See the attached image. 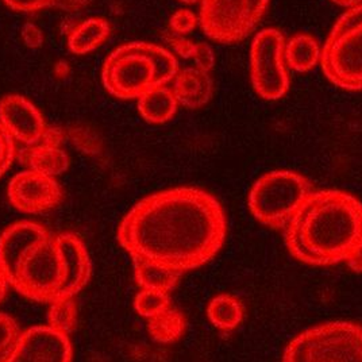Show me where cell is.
<instances>
[{
	"label": "cell",
	"mask_w": 362,
	"mask_h": 362,
	"mask_svg": "<svg viewBox=\"0 0 362 362\" xmlns=\"http://www.w3.org/2000/svg\"><path fill=\"white\" fill-rule=\"evenodd\" d=\"M133 264L136 283L142 289H153L169 293L177 286L182 276L179 272L168 269L165 267L141 258H133Z\"/></svg>",
	"instance_id": "18"
},
{
	"label": "cell",
	"mask_w": 362,
	"mask_h": 362,
	"mask_svg": "<svg viewBox=\"0 0 362 362\" xmlns=\"http://www.w3.org/2000/svg\"><path fill=\"white\" fill-rule=\"evenodd\" d=\"M19 338V327L16 320L0 313V362L8 356Z\"/></svg>",
	"instance_id": "26"
},
{
	"label": "cell",
	"mask_w": 362,
	"mask_h": 362,
	"mask_svg": "<svg viewBox=\"0 0 362 362\" xmlns=\"http://www.w3.org/2000/svg\"><path fill=\"white\" fill-rule=\"evenodd\" d=\"M170 305L168 293L160 292V291H153V289H142L136 296L134 300V307L136 313L141 317H154L164 311Z\"/></svg>",
	"instance_id": "24"
},
{
	"label": "cell",
	"mask_w": 362,
	"mask_h": 362,
	"mask_svg": "<svg viewBox=\"0 0 362 362\" xmlns=\"http://www.w3.org/2000/svg\"><path fill=\"white\" fill-rule=\"evenodd\" d=\"M179 103L173 90L166 86L149 90L138 99V111L144 121L151 124H163L170 121Z\"/></svg>",
	"instance_id": "16"
},
{
	"label": "cell",
	"mask_w": 362,
	"mask_h": 362,
	"mask_svg": "<svg viewBox=\"0 0 362 362\" xmlns=\"http://www.w3.org/2000/svg\"><path fill=\"white\" fill-rule=\"evenodd\" d=\"M54 74L57 75V77H66L69 74V65L65 62V61H59L54 66Z\"/></svg>",
	"instance_id": "32"
},
{
	"label": "cell",
	"mask_w": 362,
	"mask_h": 362,
	"mask_svg": "<svg viewBox=\"0 0 362 362\" xmlns=\"http://www.w3.org/2000/svg\"><path fill=\"white\" fill-rule=\"evenodd\" d=\"M21 35H22L23 44L30 49H38L44 44V33L37 25L31 22L23 25Z\"/></svg>",
	"instance_id": "29"
},
{
	"label": "cell",
	"mask_w": 362,
	"mask_h": 362,
	"mask_svg": "<svg viewBox=\"0 0 362 362\" xmlns=\"http://www.w3.org/2000/svg\"><path fill=\"white\" fill-rule=\"evenodd\" d=\"M187 320L179 310L172 304L160 314L149 317L148 330L154 341L160 344H172L180 339L185 332Z\"/></svg>",
	"instance_id": "20"
},
{
	"label": "cell",
	"mask_w": 362,
	"mask_h": 362,
	"mask_svg": "<svg viewBox=\"0 0 362 362\" xmlns=\"http://www.w3.org/2000/svg\"><path fill=\"white\" fill-rule=\"evenodd\" d=\"M11 10L19 13H35L45 8H57L75 13L86 7L90 0H3Z\"/></svg>",
	"instance_id": "22"
},
{
	"label": "cell",
	"mask_w": 362,
	"mask_h": 362,
	"mask_svg": "<svg viewBox=\"0 0 362 362\" xmlns=\"http://www.w3.org/2000/svg\"><path fill=\"white\" fill-rule=\"evenodd\" d=\"M283 362H362V326L342 320L314 326L288 344Z\"/></svg>",
	"instance_id": "6"
},
{
	"label": "cell",
	"mask_w": 362,
	"mask_h": 362,
	"mask_svg": "<svg viewBox=\"0 0 362 362\" xmlns=\"http://www.w3.org/2000/svg\"><path fill=\"white\" fill-rule=\"evenodd\" d=\"M0 124L14 141L26 146L40 144L47 129L41 111L22 95L0 99Z\"/></svg>",
	"instance_id": "12"
},
{
	"label": "cell",
	"mask_w": 362,
	"mask_h": 362,
	"mask_svg": "<svg viewBox=\"0 0 362 362\" xmlns=\"http://www.w3.org/2000/svg\"><path fill=\"white\" fill-rule=\"evenodd\" d=\"M16 156V141L0 124V177L13 165Z\"/></svg>",
	"instance_id": "28"
},
{
	"label": "cell",
	"mask_w": 362,
	"mask_h": 362,
	"mask_svg": "<svg viewBox=\"0 0 362 362\" xmlns=\"http://www.w3.org/2000/svg\"><path fill=\"white\" fill-rule=\"evenodd\" d=\"M3 362H72V345L66 334L35 326L19 335Z\"/></svg>",
	"instance_id": "11"
},
{
	"label": "cell",
	"mask_w": 362,
	"mask_h": 362,
	"mask_svg": "<svg viewBox=\"0 0 362 362\" xmlns=\"http://www.w3.org/2000/svg\"><path fill=\"white\" fill-rule=\"evenodd\" d=\"M286 40L277 29L259 31L250 47V78L257 95L265 100H279L289 90L284 65Z\"/></svg>",
	"instance_id": "9"
},
{
	"label": "cell",
	"mask_w": 362,
	"mask_h": 362,
	"mask_svg": "<svg viewBox=\"0 0 362 362\" xmlns=\"http://www.w3.org/2000/svg\"><path fill=\"white\" fill-rule=\"evenodd\" d=\"M173 93L179 106L197 110L211 100L214 81L209 72L197 68H185L175 76Z\"/></svg>",
	"instance_id": "13"
},
{
	"label": "cell",
	"mask_w": 362,
	"mask_h": 362,
	"mask_svg": "<svg viewBox=\"0 0 362 362\" xmlns=\"http://www.w3.org/2000/svg\"><path fill=\"white\" fill-rule=\"evenodd\" d=\"M332 1L334 4L344 7V8H353L362 3V0H332Z\"/></svg>",
	"instance_id": "33"
},
{
	"label": "cell",
	"mask_w": 362,
	"mask_h": 362,
	"mask_svg": "<svg viewBox=\"0 0 362 362\" xmlns=\"http://www.w3.org/2000/svg\"><path fill=\"white\" fill-rule=\"evenodd\" d=\"M207 317L216 329L233 332L241 325L245 308L238 298L230 293H222L215 296L209 304Z\"/></svg>",
	"instance_id": "19"
},
{
	"label": "cell",
	"mask_w": 362,
	"mask_h": 362,
	"mask_svg": "<svg viewBox=\"0 0 362 362\" xmlns=\"http://www.w3.org/2000/svg\"><path fill=\"white\" fill-rule=\"evenodd\" d=\"M179 72L173 53L148 42L117 47L103 64L102 81L110 95L118 99H139L149 90L165 87Z\"/></svg>",
	"instance_id": "4"
},
{
	"label": "cell",
	"mask_w": 362,
	"mask_h": 362,
	"mask_svg": "<svg viewBox=\"0 0 362 362\" xmlns=\"http://www.w3.org/2000/svg\"><path fill=\"white\" fill-rule=\"evenodd\" d=\"M179 1L184 3V4H195L199 0H179Z\"/></svg>",
	"instance_id": "34"
},
{
	"label": "cell",
	"mask_w": 362,
	"mask_h": 362,
	"mask_svg": "<svg viewBox=\"0 0 362 362\" xmlns=\"http://www.w3.org/2000/svg\"><path fill=\"white\" fill-rule=\"evenodd\" d=\"M320 62L334 86L362 90V3L335 22L322 49Z\"/></svg>",
	"instance_id": "7"
},
{
	"label": "cell",
	"mask_w": 362,
	"mask_h": 362,
	"mask_svg": "<svg viewBox=\"0 0 362 362\" xmlns=\"http://www.w3.org/2000/svg\"><path fill=\"white\" fill-rule=\"evenodd\" d=\"M111 25L105 18H88L78 23L68 35L71 53L83 56L103 45L111 35Z\"/></svg>",
	"instance_id": "15"
},
{
	"label": "cell",
	"mask_w": 362,
	"mask_h": 362,
	"mask_svg": "<svg viewBox=\"0 0 362 362\" xmlns=\"http://www.w3.org/2000/svg\"><path fill=\"white\" fill-rule=\"evenodd\" d=\"M271 0H202L199 25L218 44L246 38L265 14Z\"/></svg>",
	"instance_id": "8"
},
{
	"label": "cell",
	"mask_w": 362,
	"mask_h": 362,
	"mask_svg": "<svg viewBox=\"0 0 362 362\" xmlns=\"http://www.w3.org/2000/svg\"><path fill=\"white\" fill-rule=\"evenodd\" d=\"M7 195L18 211L41 214L60 204L62 189L54 177L29 169L11 179Z\"/></svg>",
	"instance_id": "10"
},
{
	"label": "cell",
	"mask_w": 362,
	"mask_h": 362,
	"mask_svg": "<svg viewBox=\"0 0 362 362\" xmlns=\"http://www.w3.org/2000/svg\"><path fill=\"white\" fill-rule=\"evenodd\" d=\"M47 322L52 329L62 334L74 332L77 322V305L74 299H59L50 303Z\"/></svg>",
	"instance_id": "23"
},
{
	"label": "cell",
	"mask_w": 362,
	"mask_h": 362,
	"mask_svg": "<svg viewBox=\"0 0 362 362\" xmlns=\"http://www.w3.org/2000/svg\"><path fill=\"white\" fill-rule=\"evenodd\" d=\"M314 192L311 181L292 170H272L253 184L247 204L257 221L273 230H284Z\"/></svg>",
	"instance_id": "5"
},
{
	"label": "cell",
	"mask_w": 362,
	"mask_h": 362,
	"mask_svg": "<svg viewBox=\"0 0 362 362\" xmlns=\"http://www.w3.org/2000/svg\"><path fill=\"white\" fill-rule=\"evenodd\" d=\"M8 286H10V280H8V277H7L4 271L0 268V303L3 302L4 298H6Z\"/></svg>",
	"instance_id": "31"
},
{
	"label": "cell",
	"mask_w": 362,
	"mask_h": 362,
	"mask_svg": "<svg viewBox=\"0 0 362 362\" xmlns=\"http://www.w3.org/2000/svg\"><path fill=\"white\" fill-rule=\"evenodd\" d=\"M90 256L72 233L52 235L47 230L19 257L10 284L34 302L74 299L90 277Z\"/></svg>",
	"instance_id": "3"
},
{
	"label": "cell",
	"mask_w": 362,
	"mask_h": 362,
	"mask_svg": "<svg viewBox=\"0 0 362 362\" xmlns=\"http://www.w3.org/2000/svg\"><path fill=\"white\" fill-rule=\"evenodd\" d=\"M197 25H199V16L194 11L187 8L176 11L173 16H170V21H169L172 33L177 35H185L192 33Z\"/></svg>",
	"instance_id": "27"
},
{
	"label": "cell",
	"mask_w": 362,
	"mask_h": 362,
	"mask_svg": "<svg viewBox=\"0 0 362 362\" xmlns=\"http://www.w3.org/2000/svg\"><path fill=\"white\" fill-rule=\"evenodd\" d=\"M284 59L295 72L305 74L322 60V47L310 34H296L286 44Z\"/></svg>",
	"instance_id": "17"
},
{
	"label": "cell",
	"mask_w": 362,
	"mask_h": 362,
	"mask_svg": "<svg viewBox=\"0 0 362 362\" xmlns=\"http://www.w3.org/2000/svg\"><path fill=\"white\" fill-rule=\"evenodd\" d=\"M66 138L75 145L76 149L88 156H98L102 148L103 141L98 136L95 130L87 126H74L66 132Z\"/></svg>",
	"instance_id": "25"
},
{
	"label": "cell",
	"mask_w": 362,
	"mask_h": 362,
	"mask_svg": "<svg viewBox=\"0 0 362 362\" xmlns=\"http://www.w3.org/2000/svg\"><path fill=\"white\" fill-rule=\"evenodd\" d=\"M284 231L288 252L303 264L362 271V203L345 191H314Z\"/></svg>",
	"instance_id": "2"
},
{
	"label": "cell",
	"mask_w": 362,
	"mask_h": 362,
	"mask_svg": "<svg viewBox=\"0 0 362 362\" xmlns=\"http://www.w3.org/2000/svg\"><path fill=\"white\" fill-rule=\"evenodd\" d=\"M19 160L23 165L30 170L40 172L46 176H60L68 170L71 160L66 151L60 146H52L46 144H37L33 146H26L19 151Z\"/></svg>",
	"instance_id": "14"
},
{
	"label": "cell",
	"mask_w": 362,
	"mask_h": 362,
	"mask_svg": "<svg viewBox=\"0 0 362 362\" xmlns=\"http://www.w3.org/2000/svg\"><path fill=\"white\" fill-rule=\"evenodd\" d=\"M226 234V214L216 197L177 187L138 202L122 219L117 238L132 258L182 274L211 261Z\"/></svg>",
	"instance_id": "1"
},
{
	"label": "cell",
	"mask_w": 362,
	"mask_h": 362,
	"mask_svg": "<svg viewBox=\"0 0 362 362\" xmlns=\"http://www.w3.org/2000/svg\"><path fill=\"white\" fill-rule=\"evenodd\" d=\"M166 44L177 54L181 59L185 60H194L195 68L209 72L211 71L215 65V54L211 46L204 42H194L184 35L177 34H168L164 37Z\"/></svg>",
	"instance_id": "21"
},
{
	"label": "cell",
	"mask_w": 362,
	"mask_h": 362,
	"mask_svg": "<svg viewBox=\"0 0 362 362\" xmlns=\"http://www.w3.org/2000/svg\"><path fill=\"white\" fill-rule=\"evenodd\" d=\"M66 138V132L61 130L59 127H47L45 134L42 136V141L40 144H46L52 146H60Z\"/></svg>",
	"instance_id": "30"
}]
</instances>
